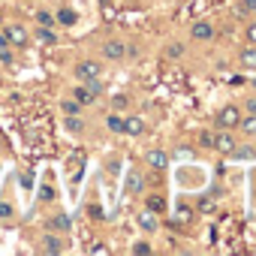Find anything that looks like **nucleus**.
<instances>
[{
	"label": "nucleus",
	"mask_w": 256,
	"mask_h": 256,
	"mask_svg": "<svg viewBox=\"0 0 256 256\" xmlns=\"http://www.w3.org/2000/svg\"><path fill=\"white\" fill-rule=\"evenodd\" d=\"M178 220L187 223V220H190V208H178Z\"/></svg>",
	"instance_id": "473e14b6"
},
{
	"label": "nucleus",
	"mask_w": 256,
	"mask_h": 256,
	"mask_svg": "<svg viewBox=\"0 0 256 256\" xmlns=\"http://www.w3.org/2000/svg\"><path fill=\"white\" fill-rule=\"evenodd\" d=\"M142 190H145V178L133 169L130 175H126V193H133V196H136V193H142Z\"/></svg>",
	"instance_id": "f8f14e48"
},
{
	"label": "nucleus",
	"mask_w": 256,
	"mask_h": 256,
	"mask_svg": "<svg viewBox=\"0 0 256 256\" xmlns=\"http://www.w3.org/2000/svg\"><path fill=\"white\" fill-rule=\"evenodd\" d=\"M199 211H214V196H205V199H199Z\"/></svg>",
	"instance_id": "7c9ffc66"
},
{
	"label": "nucleus",
	"mask_w": 256,
	"mask_h": 256,
	"mask_svg": "<svg viewBox=\"0 0 256 256\" xmlns=\"http://www.w3.org/2000/svg\"><path fill=\"white\" fill-rule=\"evenodd\" d=\"M106 126H108L112 133H124V118H120L118 112H112V114L106 118Z\"/></svg>",
	"instance_id": "f3484780"
},
{
	"label": "nucleus",
	"mask_w": 256,
	"mask_h": 256,
	"mask_svg": "<svg viewBox=\"0 0 256 256\" xmlns=\"http://www.w3.org/2000/svg\"><path fill=\"white\" fill-rule=\"evenodd\" d=\"M145 163H148L151 169H166V166H169V154L160 151V148H154V151L145 154Z\"/></svg>",
	"instance_id": "1a4fd4ad"
},
{
	"label": "nucleus",
	"mask_w": 256,
	"mask_h": 256,
	"mask_svg": "<svg viewBox=\"0 0 256 256\" xmlns=\"http://www.w3.org/2000/svg\"><path fill=\"white\" fill-rule=\"evenodd\" d=\"M0 64H4V66H12V64H16L12 46H4V48H0Z\"/></svg>",
	"instance_id": "5701e85b"
},
{
	"label": "nucleus",
	"mask_w": 256,
	"mask_h": 256,
	"mask_svg": "<svg viewBox=\"0 0 256 256\" xmlns=\"http://www.w3.org/2000/svg\"><path fill=\"white\" fill-rule=\"evenodd\" d=\"M100 52H102L106 60H124V58H126V46H124L120 40H106Z\"/></svg>",
	"instance_id": "20e7f679"
},
{
	"label": "nucleus",
	"mask_w": 256,
	"mask_h": 256,
	"mask_svg": "<svg viewBox=\"0 0 256 256\" xmlns=\"http://www.w3.org/2000/svg\"><path fill=\"white\" fill-rule=\"evenodd\" d=\"M238 126H241V133H247V136H256V114H244L241 120H238Z\"/></svg>",
	"instance_id": "2eb2a0df"
},
{
	"label": "nucleus",
	"mask_w": 256,
	"mask_h": 256,
	"mask_svg": "<svg viewBox=\"0 0 256 256\" xmlns=\"http://www.w3.org/2000/svg\"><path fill=\"white\" fill-rule=\"evenodd\" d=\"M72 100H76V102H82V106H90L96 96L90 94V88H88V84H78V88L72 90Z\"/></svg>",
	"instance_id": "ddd939ff"
},
{
	"label": "nucleus",
	"mask_w": 256,
	"mask_h": 256,
	"mask_svg": "<svg viewBox=\"0 0 256 256\" xmlns=\"http://www.w3.org/2000/svg\"><path fill=\"white\" fill-rule=\"evenodd\" d=\"M126 106H130V100H126L124 94H118V96H112V108H114V112H124Z\"/></svg>",
	"instance_id": "bb28decb"
},
{
	"label": "nucleus",
	"mask_w": 256,
	"mask_h": 256,
	"mask_svg": "<svg viewBox=\"0 0 256 256\" xmlns=\"http://www.w3.org/2000/svg\"><path fill=\"white\" fill-rule=\"evenodd\" d=\"M214 120H217V130H235L238 120H241V108L238 106H223Z\"/></svg>",
	"instance_id": "f03ea898"
},
{
	"label": "nucleus",
	"mask_w": 256,
	"mask_h": 256,
	"mask_svg": "<svg viewBox=\"0 0 256 256\" xmlns=\"http://www.w3.org/2000/svg\"><path fill=\"white\" fill-rule=\"evenodd\" d=\"M250 12H256V0H241V4H238V16H250Z\"/></svg>",
	"instance_id": "a878e982"
},
{
	"label": "nucleus",
	"mask_w": 256,
	"mask_h": 256,
	"mask_svg": "<svg viewBox=\"0 0 256 256\" xmlns=\"http://www.w3.org/2000/svg\"><path fill=\"white\" fill-rule=\"evenodd\" d=\"M36 40H40V42H58L54 28H40V24H36Z\"/></svg>",
	"instance_id": "6ab92c4d"
},
{
	"label": "nucleus",
	"mask_w": 256,
	"mask_h": 256,
	"mask_svg": "<svg viewBox=\"0 0 256 256\" xmlns=\"http://www.w3.org/2000/svg\"><path fill=\"white\" fill-rule=\"evenodd\" d=\"M148 211H166V199L163 196H148Z\"/></svg>",
	"instance_id": "4be33fe9"
},
{
	"label": "nucleus",
	"mask_w": 256,
	"mask_h": 256,
	"mask_svg": "<svg viewBox=\"0 0 256 256\" xmlns=\"http://www.w3.org/2000/svg\"><path fill=\"white\" fill-rule=\"evenodd\" d=\"M124 133L142 136V133H145V120H142V118H124Z\"/></svg>",
	"instance_id": "9b49d317"
},
{
	"label": "nucleus",
	"mask_w": 256,
	"mask_h": 256,
	"mask_svg": "<svg viewBox=\"0 0 256 256\" xmlns=\"http://www.w3.org/2000/svg\"><path fill=\"white\" fill-rule=\"evenodd\" d=\"M16 217V208L10 202H0V220H12Z\"/></svg>",
	"instance_id": "c85d7f7f"
},
{
	"label": "nucleus",
	"mask_w": 256,
	"mask_h": 256,
	"mask_svg": "<svg viewBox=\"0 0 256 256\" xmlns=\"http://www.w3.org/2000/svg\"><path fill=\"white\" fill-rule=\"evenodd\" d=\"M235 145H238V142L229 136V130H217V133H214V148H217L220 154H226V157H229Z\"/></svg>",
	"instance_id": "39448f33"
},
{
	"label": "nucleus",
	"mask_w": 256,
	"mask_h": 256,
	"mask_svg": "<svg viewBox=\"0 0 256 256\" xmlns=\"http://www.w3.org/2000/svg\"><path fill=\"white\" fill-rule=\"evenodd\" d=\"M100 72H102V66H100L96 60H78V64H76V78H78V82L100 78Z\"/></svg>",
	"instance_id": "7ed1b4c3"
},
{
	"label": "nucleus",
	"mask_w": 256,
	"mask_h": 256,
	"mask_svg": "<svg viewBox=\"0 0 256 256\" xmlns=\"http://www.w3.org/2000/svg\"><path fill=\"white\" fill-rule=\"evenodd\" d=\"M4 46H10V42H6V36H4V28H0V48H4Z\"/></svg>",
	"instance_id": "e433bc0d"
},
{
	"label": "nucleus",
	"mask_w": 256,
	"mask_h": 256,
	"mask_svg": "<svg viewBox=\"0 0 256 256\" xmlns=\"http://www.w3.org/2000/svg\"><path fill=\"white\" fill-rule=\"evenodd\" d=\"M247 112H250V114H256V96H250V100H247Z\"/></svg>",
	"instance_id": "f704fd0d"
},
{
	"label": "nucleus",
	"mask_w": 256,
	"mask_h": 256,
	"mask_svg": "<svg viewBox=\"0 0 256 256\" xmlns=\"http://www.w3.org/2000/svg\"><path fill=\"white\" fill-rule=\"evenodd\" d=\"M238 60H241V66H247V70H256V48H253V46H250V48H241Z\"/></svg>",
	"instance_id": "4468645a"
},
{
	"label": "nucleus",
	"mask_w": 256,
	"mask_h": 256,
	"mask_svg": "<svg viewBox=\"0 0 256 256\" xmlns=\"http://www.w3.org/2000/svg\"><path fill=\"white\" fill-rule=\"evenodd\" d=\"M90 253H108V250H106V244H94V247H90Z\"/></svg>",
	"instance_id": "c9c22d12"
},
{
	"label": "nucleus",
	"mask_w": 256,
	"mask_h": 256,
	"mask_svg": "<svg viewBox=\"0 0 256 256\" xmlns=\"http://www.w3.org/2000/svg\"><path fill=\"white\" fill-rule=\"evenodd\" d=\"M36 24H40V28H58V22H54V12H48V10H40V12H36Z\"/></svg>",
	"instance_id": "dca6fc26"
},
{
	"label": "nucleus",
	"mask_w": 256,
	"mask_h": 256,
	"mask_svg": "<svg viewBox=\"0 0 256 256\" xmlns=\"http://www.w3.org/2000/svg\"><path fill=\"white\" fill-rule=\"evenodd\" d=\"M0 28H4V12H0Z\"/></svg>",
	"instance_id": "4c0bfd02"
},
{
	"label": "nucleus",
	"mask_w": 256,
	"mask_h": 256,
	"mask_svg": "<svg viewBox=\"0 0 256 256\" xmlns=\"http://www.w3.org/2000/svg\"><path fill=\"white\" fill-rule=\"evenodd\" d=\"M64 124H66V130H70V133H82V130H84V120H82L78 114H66Z\"/></svg>",
	"instance_id": "a211bd4d"
},
{
	"label": "nucleus",
	"mask_w": 256,
	"mask_h": 256,
	"mask_svg": "<svg viewBox=\"0 0 256 256\" xmlns=\"http://www.w3.org/2000/svg\"><path fill=\"white\" fill-rule=\"evenodd\" d=\"M70 229H72V220H70L64 211L48 217V232H58V235H64V232H70Z\"/></svg>",
	"instance_id": "423d86ee"
},
{
	"label": "nucleus",
	"mask_w": 256,
	"mask_h": 256,
	"mask_svg": "<svg viewBox=\"0 0 256 256\" xmlns=\"http://www.w3.org/2000/svg\"><path fill=\"white\" fill-rule=\"evenodd\" d=\"M199 145H202V148H214V133H211V130H202V133H199Z\"/></svg>",
	"instance_id": "cd10ccee"
},
{
	"label": "nucleus",
	"mask_w": 256,
	"mask_h": 256,
	"mask_svg": "<svg viewBox=\"0 0 256 256\" xmlns=\"http://www.w3.org/2000/svg\"><path fill=\"white\" fill-rule=\"evenodd\" d=\"M229 157H232V160H253V157H256V151H250V148H238V145H235Z\"/></svg>",
	"instance_id": "412c9836"
},
{
	"label": "nucleus",
	"mask_w": 256,
	"mask_h": 256,
	"mask_svg": "<svg viewBox=\"0 0 256 256\" xmlns=\"http://www.w3.org/2000/svg\"><path fill=\"white\" fill-rule=\"evenodd\" d=\"M40 199H42V202H52V199H54V190H52V187L46 184V187L40 190Z\"/></svg>",
	"instance_id": "2f4dec72"
},
{
	"label": "nucleus",
	"mask_w": 256,
	"mask_h": 256,
	"mask_svg": "<svg viewBox=\"0 0 256 256\" xmlns=\"http://www.w3.org/2000/svg\"><path fill=\"white\" fill-rule=\"evenodd\" d=\"M133 253H136V256H148V253H151V244H148V241H136V244H133Z\"/></svg>",
	"instance_id": "c756f323"
},
{
	"label": "nucleus",
	"mask_w": 256,
	"mask_h": 256,
	"mask_svg": "<svg viewBox=\"0 0 256 256\" xmlns=\"http://www.w3.org/2000/svg\"><path fill=\"white\" fill-rule=\"evenodd\" d=\"M82 108H84V106L76 102V100H64V102H60V112H64V114H78Z\"/></svg>",
	"instance_id": "aec40b11"
},
{
	"label": "nucleus",
	"mask_w": 256,
	"mask_h": 256,
	"mask_svg": "<svg viewBox=\"0 0 256 256\" xmlns=\"http://www.w3.org/2000/svg\"><path fill=\"white\" fill-rule=\"evenodd\" d=\"M139 226H142L145 232H157V220H154L151 214H142V217H139Z\"/></svg>",
	"instance_id": "393cba45"
},
{
	"label": "nucleus",
	"mask_w": 256,
	"mask_h": 256,
	"mask_svg": "<svg viewBox=\"0 0 256 256\" xmlns=\"http://www.w3.org/2000/svg\"><path fill=\"white\" fill-rule=\"evenodd\" d=\"M4 36H6V42L12 46V48H28V42H30V34H28V28L24 24H6L4 22Z\"/></svg>",
	"instance_id": "f257e3e1"
},
{
	"label": "nucleus",
	"mask_w": 256,
	"mask_h": 256,
	"mask_svg": "<svg viewBox=\"0 0 256 256\" xmlns=\"http://www.w3.org/2000/svg\"><path fill=\"white\" fill-rule=\"evenodd\" d=\"M247 40H250V42H253V46H256V22H253V24H250V28H247Z\"/></svg>",
	"instance_id": "72a5a7b5"
},
{
	"label": "nucleus",
	"mask_w": 256,
	"mask_h": 256,
	"mask_svg": "<svg viewBox=\"0 0 256 256\" xmlns=\"http://www.w3.org/2000/svg\"><path fill=\"white\" fill-rule=\"evenodd\" d=\"M42 250L52 253V256L64 253V241H60V235H58V232H46V235H42Z\"/></svg>",
	"instance_id": "6e6552de"
},
{
	"label": "nucleus",
	"mask_w": 256,
	"mask_h": 256,
	"mask_svg": "<svg viewBox=\"0 0 256 256\" xmlns=\"http://www.w3.org/2000/svg\"><path fill=\"white\" fill-rule=\"evenodd\" d=\"M181 54H184V46H181V42H169V46H166V58H172V60H178Z\"/></svg>",
	"instance_id": "b1692460"
},
{
	"label": "nucleus",
	"mask_w": 256,
	"mask_h": 256,
	"mask_svg": "<svg viewBox=\"0 0 256 256\" xmlns=\"http://www.w3.org/2000/svg\"><path fill=\"white\" fill-rule=\"evenodd\" d=\"M190 36L199 40V42H208V40L214 36V24H211V22H196V24L190 28Z\"/></svg>",
	"instance_id": "0eeeda50"
},
{
	"label": "nucleus",
	"mask_w": 256,
	"mask_h": 256,
	"mask_svg": "<svg viewBox=\"0 0 256 256\" xmlns=\"http://www.w3.org/2000/svg\"><path fill=\"white\" fill-rule=\"evenodd\" d=\"M54 22H58L60 28H72V24L78 22V16H76V12H72L70 6H60V10L54 12Z\"/></svg>",
	"instance_id": "9d476101"
}]
</instances>
